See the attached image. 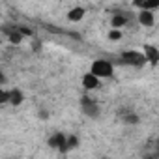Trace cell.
<instances>
[{
    "label": "cell",
    "instance_id": "1",
    "mask_svg": "<svg viewBox=\"0 0 159 159\" xmlns=\"http://www.w3.org/2000/svg\"><path fill=\"white\" fill-rule=\"evenodd\" d=\"M112 71H114L112 64H111L109 60H105V58L94 60V62H92V67H90V73H92L94 77H98L99 81H101V79H109V77H112Z\"/></svg>",
    "mask_w": 159,
    "mask_h": 159
},
{
    "label": "cell",
    "instance_id": "2",
    "mask_svg": "<svg viewBox=\"0 0 159 159\" xmlns=\"http://www.w3.org/2000/svg\"><path fill=\"white\" fill-rule=\"evenodd\" d=\"M122 60L125 64H129V66H135V67H140V66L146 64L144 54L142 52H137V51H125V52H122Z\"/></svg>",
    "mask_w": 159,
    "mask_h": 159
},
{
    "label": "cell",
    "instance_id": "3",
    "mask_svg": "<svg viewBox=\"0 0 159 159\" xmlns=\"http://www.w3.org/2000/svg\"><path fill=\"white\" fill-rule=\"evenodd\" d=\"M81 109H83V112H84L86 116H90V118H98V116H99V105H98L94 99H90V98H83V99H81Z\"/></svg>",
    "mask_w": 159,
    "mask_h": 159
},
{
    "label": "cell",
    "instance_id": "4",
    "mask_svg": "<svg viewBox=\"0 0 159 159\" xmlns=\"http://www.w3.org/2000/svg\"><path fill=\"white\" fill-rule=\"evenodd\" d=\"M66 139H67V135H64V133H54V135H51V139H49V146H51L52 150L67 152V148H66Z\"/></svg>",
    "mask_w": 159,
    "mask_h": 159
},
{
    "label": "cell",
    "instance_id": "5",
    "mask_svg": "<svg viewBox=\"0 0 159 159\" xmlns=\"http://www.w3.org/2000/svg\"><path fill=\"white\" fill-rule=\"evenodd\" d=\"M99 84H101V81L98 77H94L92 73H84L83 75V86L86 90H96V88H99Z\"/></svg>",
    "mask_w": 159,
    "mask_h": 159
},
{
    "label": "cell",
    "instance_id": "6",
    "mask_svg": "<svg viewBox=\"0 0 159 159\" xmlns=\"http://www.w3.org/2000/svg\"><path fill=\"white\" fill-rule=\"evenodd\" d=\"M144 58H146V62H150L152 66H155L157 64V60H159V51L153 47V45H144Z\"/></svg>",
    "mask_w": 159,
    "mask_h": 159
},
{
    "label": "cell",
    "instance_id": "7",
    "mask_svg": "<svg viewBox=\"0 0 159 159\" xmlns=\"http://www.w3.org/2000/svg\"><path fill=\"white\" fill-rule=\"evenodd\" d=\"M23 99H25V94H23L19 88L8 90V103H10V105L17 107V105H21V103H23Z\"/></svg>",
    "mask_w": 159,
    "mask_h": 159
},
{
    "label": "cell",
    "instance_id": "8",
    "mask_svg": "<svg viewBox=\"0 0 159 159\" xmlns=\"http://www.w3.org/2000/svg\"><path fill=\"white\" fill-rule=\"evenodd\" d=\"M86 15V10L84 8H81V6H75V8H71L69 11H67V19L71 21V23H79V21H83V17Z\"/></svg>",
    "mask_w": 159,
    "mask_h": 159
},
{
    "label": "cell",
    "instance_id": "9",
    "mask_svg": "<svg viewBox=\"0 0 159 159\" xmlns=\"http://www.w3.org/2000/svg\"><path fill=\"white\" fill-rule=\"evenodd\" d=\"M137 19H139V23H140L142 26H153V25H155V15H153V11H140V13L137 15Z\"/></svg>",
    "mask_w": 159,
    "mask_h": 159
},
{
    "label": "cell",
    "instance_id": "10",
    "mask_svg": "<svg viewBox=\"0 0 159 159\" xmlns=\"http://www.w3.org/2000/svg\"><path fill=\"white\" fill-rule=\"evenodd\" d=\"M6 34H8L10 43H13V45H19V43L25 39V36L19 32V28H10V30H6Z\"/></svg>",
    "mask_w": 159,
    "mask_h": 159
},
{
    "label": "cell",
    "instance_id": "11",
    "mask_svg": "<svg viewBox=\"0 0 159 159\" xmlns=\"http://www.w3.org/2000/svg\"><path fill=\"white\" fill-rule=\"evenodd\" d=\"M111 25H112V30H118V28H122V26H125L127 25V17H124V15H112V19H111Z\"/></svg>",
    "mask_w": 159,
    "mask_h": 159
},
{
    "label": "cell",
    "instance_id": "12",
    "mask_svg": "<svg viewBox=\"0 0 159 159\" xmlns=\"http://www.w3.org/2000/svg\"><path fill=\"white\" fill-rule=\"evenodd\" d=\"M77 144H79V139H77L75 135H69V137L66 139V148H67V152L73 150V148H77Z\"/></svg>",
    "mask_w": 159,
    "mask_h": 159
},
{
    "label": "cell",
    "instance_id": "13",
    "mask_svg": "<svg viewBox=\"0 0 159 159\" xmlns=\"http://www.w3.org/2000/svg\"><path fill=\"white\" fill-rule=\"evenodd\" d=\"M124 122H125V124H139V116L133 114V112H131V114H125V116H124Z\"/></svg>",
    "mask_w": 159,
    "mask_h": 159
},
{
    "label": "cell",
    "instance_id": "14",
    "mask_svg": "<svg viewBox=\"0 0 159 159\" xmlns=\"http://www.w3.org/2000/svg\"><path fill=\"white\" fill-rule=\"evenodd\" d=\"M6 103H8V90L0 88V107H2V105H6Z\"/></svg>",
    "mask_w": 159,
    "mask_h": 159
},
{
    "label": "cell",
    "instance_id": "15",
    "mask_svg": "<svg viewBox=\"0 0 159 159\" xmlns=\"http://www.w3.org/2000/svg\"><path fill=\"white\" fill-rule=\"evenodd\" d=\"M120 38H122V32H120V30H111V32H109V39L118 41Z\"/></svg>",
    "mask_w": 159,
    "mask_h": 159
},
{
    "label": "cell",
    "instance_id": "16",
    "mask_svg": "<svg viewBox=\"0 0 159 159\" xmlns=\"http://www.w3.org/2000/svg\"><path fill=\"white\" fill-rule=\"evenodd\" d=\"M6 83V77H4V73H2V69H0V88H2V84Z\"/></svg>",
    "mask_w": 159,
    "mask_h": 159
}]
</instances>
